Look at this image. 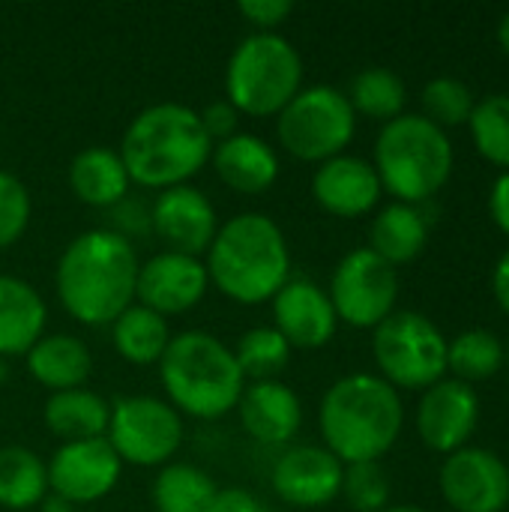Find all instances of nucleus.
Instances as JSON below:
<instances>
[{
    "mask_svg": "<svg viewBox=\"0 0 509 512\" xmlns=\"http://www.w3.org/2000/svg\"><path fill=\"white\" fill-rule=\"evenodd\" d=\"M138 267L141 261L126 237L111 228L84 231L57 261V300L66 315L84 327L114 324V318L135 303Z\"/></svg>",
    "mask_w": 509,
    "mask_h": 512,
    "instance_id": "1",
    "label": "nucleus"
},
{
    "mask_svg": "<svg viewBox=\"0 0 509 512\" xmlns=\"http://www.w3.org/2000/svg\"><path fill=\"white\" fill-rule=\"evenodd\" d=\"M405 426V405L381 375L354 372L330 384L318 408L324 447L342 462H381Z\"/></svg>",
    "mask_w": 509,
    "mask_h": 512,
    "instance_id": "2",
    "label": "nucleus"
},
{
    "mask_svg": "<svg viewBox=\"0 0 509 512\" xmlns=\"http://www.w3.org/2000/svg\"><path fill=\"white\" fill-rule=\"evenodd\" d=\"M117 153L132 183L165 192L171 186H186L210 162L213 141L195 108L159 102L135 114Z\"/></svg>",
    "mask_w": 509,
    "mask_h": 512,
    "instance_id": "3",
    "label": "nucleus"
},
{
    "mask_svg": "<svg viewBox=\"0 0 509 512\" xmlns=\"http://www.w3.org/2000/svg\"><path fill=\"white\" fill-rule=\"evenodd\" d=\"M207 276L228 300L267 303L291 279V249L282 228L264 213H237L219 225L207 249Z\"/></svg>",
    "mask_w": 509,
    "mask_h": 512,
    "instance_id": "4",
    "label": "nucleus"
},
{
    "mask_svg": "<svg viewBox=\"0 0 509 512\" xmlns=\"http://www.w3.org/2000/svg\"><path fill=\"white\" fill-rule=\"evenodd\" d=\"M159 381L168 405L195 420H219L237 411L246 390L234 351L207 330L171 336L159 360Z\"/></svg>",
    "mask_w": 509,
    "mask_h": 512,
    "instance_id": "5",
    "label": "nucleus"
},
{
    "mask_svg": "<svg viewBox=\"0 0 509 512\" xmlns=\"http://www.w3.org/2000/svg\"><path fill=\"white\" fill-rule=\"evenodd\" d=\"M453 141L423 114H399L384 123L375 141V171L381 189L402 204H426L453 174Z\"/></svg>",
    "mask_w": 509,
    "mask_h": 512,
    "instance_id": "6",
    "label": "nucleus"
},
{
    "mask_svg": "<svg viewBox=\"0 0 509 512\" xmlns=\"http://www.w3.org/2000/svg\"><path fill=\"white\" fill-rule=\"evenodd\" d=\"M303 90V57L282 33L246 36L225 69V96L246 117H276Z\"/></svg>",
    "mask_w": 509,
    "mask_h": 512,
    "instance_id": "7",
    "label": "nucleus"
},
{
    "mask_svg": "<svg viewBox=\"0 0 509 512\" xmlns=\"http://www.w3.org/2000/svg\"><path fill=\"white\" fill-rule=\"evenodd\" d=\"M357 132V114L339 87H303L279 114L276 138L300 162H327L342 156Z\"/></svg>",
    "mask_w": 509,
    "mask_h": 512,
    "instance_id": "8",
    "label": "nucleus"
},
{
    "mask_svg": "<svg viewBox=\"0 0 509 512\" xmlns=\"http://www.w3.org/2000/svg\"><path fill=\"white\" fill-rule=\"evenodd\" d=\"M372 354L396 390H429L447 378V336L420 312L399 309L375 327Z\"/></svg>",
    "mask_w": 509,
    "mask_h": 512,
    "instance_id": "9",
    "label": "nucleus"
},
{
    "mask_svg": "<svg viewBox=\"0 0 509 512\" xmlns=\"http://www.w3.org/2000/svg\"><path fill=\"white\" fill-rule=\"evenodd\" d=\"M105 441L123 465L165 468L183 444V417L156 396H120L111 402Z\"/></svg>",
    "mask_w": 509,
    "mask_h": 512,
    "instance_id": "10",
    "label": "nucleus"
},
{
    "mask_svg": "<svg viewBox=\"0 0 509 512\" xmlns=\"http://www.w3.org/2000/svg\"><path fill=\"white\" fill-rule=\"evenodd\" d=\"M327 297L339 321L357 330H375L396 312L399 273L369 246H363L336 264Z\"/></svg>",
    "mask_w": 509,
    "mask_h": 512,
    "instance_id": "11",
    "label": "nucleus"
},
{
    "mask_svg": "<svg viewBox=\"0 0 509 512\" xmlns=\"http://www.w3.org/2000/svg\"><path fill=\"white\" fill-rule=\"evenodd\" d=\"M438 489L450 510L504 512L509 507V465L486 447H462L444 459Z\"/></svg>",
    "mask_w": 509,
    "mask_h": 512,
    "instance_id": "12",
    "label": "nucleus"
},
{
    "mask_svg": "<svg viewBox=\"0 0 509 512\" xmlns=\"http://www.w3.org/2000/svg\"><path fill=\"white\" fill-rule=\"evenodd\" d=\"M123 462L105 438L60 444L48 462V492L63 504H93L114 492Z\"/></svg>",
    "mask_w": 509,
    "mask_h": 512,
    "instance_id": "13",
    "label": "nucleus"
},
{
    "mask_svg": "<svg viewBox=\"0 0 509 512\" xmlns=\"http://www.w3.org/2000/svg\"><path fill=\"white\" fill-rule=\"evenodd\" d=\"M150 231L165 243V252L201 258L219 231V216L201 189L171 186L150 204Z\"/></svg>",
    "mask_w": 509,
    "mask_h": 512,
    "instance_id": "14",
    "label": "nucleus"
},
{
    "mask_svg": "<svg viewBox=\"0 0 509 512\" xmlns=\"http://www.w3.org/2000/svg\"><path fill=\"white\" fill-rule=\"evenodd\" d=\"M480 423V396L471 384L444 378L423 390L417 405V435L420 441L441 456H450L468 447Z\"/></svg>",
    "mask_w": 509,
    "mask_h": 512,
    "instance_id": "15",
    "label": "nucleus"
},
{
    "mask_svg": "<svg viewBox=\"0 0 509 512\" xmlns=\"http://www.w3.org/2000/svg\"><path fill=\"white\" fill-rule=\"evenodd\" d=\"M210 288V276L201 258L180 252H159L138 267L135 303L153 309L162 318L192 312Z\"/></svg>",
    "mask_w": 509,
    "mask_h": 512,
    "instance_id": "16",
    "label": "nucleus"
},
{
    "mask_svg": "<svg viewBox=\"0 0 509 512\" xmlns=\"http://www.w3.org/2000/svg\"><path fill=\"white\" fill-rule=\"evenodd\" d=\"M342 474L345 465L327 447L297 444L276 459L270 483L279 501L297 510H321L339 498Z\"/></svg>",
    "mask_w": 509,
    "mask_h": 512,
    "instance_id": "17",
    "label": "nucleus"
},
{
    "mask_svg": "<svg viewBox=\"0 0 509 512\" xmlns=\"http://www.w3.org/2000/svg\"><path fill=\"white\" fill-rule=\"evenodd\" d=\"M273 303V327L282 333V339L294 348L312 351L324 348L339 327L336 309L324 288H318L309 279H288Z\"/></svg>",
    "mask_w": 509,
    "mask_h": 512,
    "instance_id": "18",
    "label": "nucleus"
},
{
    "mask_svg": "<svg viewBox=\"0 0 509 512\" xmlns=\"http://www.w3.org/2000/svg\"><path fill=\"white\" fill-rule=\"evenodd\" d=\"M312 195L321 210L339 219H357L378 207L384 189L378 171L363 156H333L321 162L312 174Z\"/></svg>",
    "mask_w": 509,
    "mask_h": 512,
    "instance_id": "19",
    "label": "nucleus"
},
{
    "mask_svg": "<svg viewBox=\"0 0 509 512\" xmlns=\"http://www.w3.org/2000/svg\"><path fill=\"white\" fill-rule=\"evenodd\" d=\"M240 423L258 444L285 447L297 438L303 426V402L282 381H255L246 384L243 399L237 405Z\"/></svg>",
    "mask_w": 509,
    "mask_h": 512,
    "instance_id": "20",
    "label": "nucleus"
},
{
    "mask_svg": "<svg viewBox=\"0 0 509 512\" xmlns=\"http://www.w3.org/2000/svg\"><path fill=\"white\" fill-rule=\"evenodd\" d=\"M210 162L216 177L240 195H261L279 177V156L276 150L252 132H237L219 144H213Z\"/></svg>",
    "mask_w": 509,
    "mask_h": 512,
    "instance_id": "21",
    "label": "nucleus"
},
{
    "mask_svg": "<svg viewBox=\"0 0 509 512\" xmlns=\"http://www.w3.org/2000/svg\"><path fill=\"white\" fill-rule=\"evenodd\" d=\"M48 309L39 291L18 279L0 273V360L24 357L45 336Z\"/></svg>",
    "mask_w": 509,
    "mask_h": 512,
    "instance_id": "22",
    "label": "nucleus"
},
{
    "mask_svg": "<svg viewBox=\"0 0 509 512\" xmlns=\"http://www.w3.org/2000/svg\"><path fill=\"white\" fill-rule=\"evenodd\" d=\"M24 357H27V372L48 393L78 390L93 372V357L87 345L69 333L42 336Z\"/></svg>",
    "mask_w": 509,
    "mask_h": 512,
    "instance_id": "23",
    "label": "nucleus"
},
{
    "mask_svg": "<svg viewBox=\"0 0 509 512\" xmlns=\"http://www.w3.org/2000/svg\"><path fill=\"white\" fill-rule=\"evenodd\" d=\"M129 171L117 150L87 147L69 162V189L78 201L96 210H111L123 198H129Z\"/></svg>",
    "mask_w": 509,
    "mask_h": 512,
    "instance_id": "24",
    "label": "nucleus"
},
{
    "mask_svg": "<svg viewBox=\"0 0 509 512\" xmlns=\"http://www.w3.org/2000/svg\"><path fill=\"white\" fill-rule=\"evenodd\" d=\"M429 243V219L420 207L393 201L378 210L369 228V249L390 267L411 264Z\"/></svg>",
    "mask_w": 509,
    "mask_h": 512,
    "instance_id": "25",
    "label": "nucleus"
},
{
    "mask_svg": "<svg viewBox=\"0 0 509 512\" xmlns=\"http://www.w3.org/2000/svg\"><path fill=\"white\" fill-rule=\"evenodd\" d=\"M42 420H45V429L63 444L105 438L108 420H111V402L87 387L51 393L42 408Z\"/></svg>",
    "mask_w": 509,
    "mask_h": 512,
    "instance_id": "26",
    "label": "nucleus"
},
{
    "mask_svg": "<svg viewBox=\"0 0 509 512\" xmlns=\"http://www.w3.org/2000/svg\"><path fill=\"white\" fill-rule=\"evenodd\" d=\"M171 336L174 333L168 327V318L156 315L141 303H132L111 324V345L132 366H159Z\"/></svg>",
    "mask_w": 509,
    "mask_h": 512,
    "instance_id": "27",
    "label": "nucleus"
},
{
    "mask_svg": "<svg viewBox=\"0 0 509 512\" xmlns=\"http://www.w3.org/2000/svg\"><path fill=\"white\" fill-rule=\"evenodd\" d=\"M48 498V465L27 447H0V507L30 510Z\"/></svg>",
    "mask_w": 509,
    "mask_h": 512,
    "instance_id": "28",
    "label": "nucleus"
},
{
    "mask_svg": "<svg viewBox=\"0 0 509 512\" xmlns=\"http://www.w3.org/2000/svg\"><path fill=\"white\" fill-rule=\"evenodd\" d=\"M216 495L213 477L186 462H168L153 483L156 512H213Z\"/></svg>",
    "mask_w": 509,
    "mask_h": 512,
    "instance_id": "29",
    "label": "nucleus"
},
{
    "mask_svg": "<svg viewBox=\"0 0 509 512\" xmlns=\"http://www.w3.org/2000/svg\"><path fill=\"white\" fill-rule=\"evenodd\" d=\"M504 369V342L486 330L471 327L462 330L453 342H447V372H453L462 384H480L495 378Z\"/></svg>",
    "mask_w": 509,
    "mask_h": 512,
    "instance_id": "30",
    "label": "nucleus"
},
{
    "mask_svg": "<svg viewBox=\"0 0 509 512\" xmlns=\"http://www.w3.org/2000/svg\"><path fill=\"white\" fill-rule=\"evenodd\" d=\"M345 96H348L354 114H363V117L381 120V123H390L399 114H405V102H408L405 81L399 78V72H393L387 66H369V69L357 72L351 81V90Z\"/></svg>",
    "mask_w": 509,
    "mask_h": 512,
    "instance_id": "31",
    "label": "nucleus"
},
{
    "mask_svg": "<svg viewBox=\"0 0 509 512\" xmlns=\"http://www.w3.org/2000/svg\"><path fill=\"white\" fill-rule=\"evenodd\" d=\"M468 126L477 153L486 162L509 171V93H492L477 99Z\"/></svg>",
    "mask_w": 509,
    "mask_h": 512,
    "instance_id": "32",
    "label": "nucleus"
},
{
    "mask_svg": "<svg viewBox=\"0 0 509 512\" xmlns=\"http://www.w3.org/2000/svg\"><path fill=\"white\" fill-rule=\"evenodd\" d=\"M234 360L246 378L273 381L291 360V345L282 339L276 327H252L240 336L234 348Z\"/></svg>",
    "mask_w": 509,
    "mask_h": 512,
    "instance_id": "33",
    "label": "nucleus"
},
{
    "mask_svg": "<svg viewBox=\"0 0 509 512\" xmlns=\"http://www.w3.org/2000/svg\"><path fill=\"white\" fill-rule=\"evenodd\" d=\"M423 117H429L435 126H441L444 132L453 126H462L471 120V111L477 105L474 90L453 75H438L423 87Z\"/></svg>",
    "mask_w": 509,
    "mask_h": 512,
    "instance_id": "34",
    "label": "nucleus"
},
{
    "mask_svg": "<svg viewBox=\"0 0 509 512\" xmlns=\"http://www.w3.org/2000/svg\"><path fill=\"white\" fill-rule=\"evenodd\" d=\"M354 512H384L390 507V474L381 462H357L345 465L342 492H339Z\"/></svg>",
    "mask_w": 509,
    "mask_h": 512,
    "instance_id": "35",
    "label": "nucleus"
},
{
    "mask_svg": "<svg viewBox=\"0 0 509 512\" xmlns=\"http://www.w3.org/2000/svg\"><path fill=\"white\" fill-rule=\"evenodd\" d=\"M30 225V192L27 186L9 174L0 171V249L15 246Z\"/></svg>",
    "mask_w": 509,
    "mask_h": 512,
    "instance_id": "36",
    "label": "nucleus"
},
{
    "mask_svg": "<svg viewBox=\"0 0 509 512\" xmlns=\"http://www.w3.org/2000/svg\"><path fill=\"white\" fill-rule=\"evenodd\" d=\"M237 12L255 27V33H276V27L294 12L291 0H243Z\"/></svg>",
    "mask_w": 509,
    "mask_h": 512,
    "instance_id": "37",
    "label": "nucleus"
},
{
    "mask_svg": "<svg viewBox=\"0 0 509 512\" xmlns=\"http://www.w3.org/2000/svg\"><path fill=\"white\" fill-rule=\"evenodd\" d=\"M111 231L126 237L132 243V237L150 234V207H144L135 198H123L120 204L111 207Z\"/></svg>",
    "mask_w": 509,
    "mask_h": 512,
    "instance_id": "38",
    "label": "nucleus"
},
{
    "mask_svg": "<svg viewBox=\"0 0 509 512\" xmlns=\"http://www.w3.org/2000/svg\"><path fill=\"white\" fill-rule=\"evenodd\" d=\"M201 114V126H204V132H207V138L213 141V144H219V141H225V138H231V135H237L240 129H237V123H240V111L228 102V99H219V102H210L204 111H198Z\"/></svg>",
    "mask_w": 509,
    "mask_h": 512,
    "instance_id": "39",
    "label": "nucleus"
},
{
    "mask_svg": "<svg viewBox=\"0 0 509 512\" xmlns=\"http://www.w3.org/2000/svg\"><path fill=\"white\" fill-rule=\"evenodd\" d=\"M489 213L495 219V225L509 237V171H504L489 192Z\"/></svg>",
    "mask_w": 509,
    "mask_h": 512,
    "instance_id": "40",
    "label": "nucleus"
},
{
    "mask_svg": "<svg viewBox=\"0 0 509 512\" xmlns=\"http://www.w3.org/2000/svg\"><path fill=\"white\" fill-rule=\"evenodd\" d=\"M213 512H264L258 498L246 489H219Z\"/></svg>",
    "mask_w": 509,
    "mask_h": 512,
    "instance_id": "41",
    "label": "nucleus"
},
{
    "mask_svg": "<svg viewBox=\"0 0 509 512\" xmlns=\"http://www.w3.org/2000/svg\"><path fill=\"white\" fill-rule=\"evenodd\" d=\"M492 294H495L498 306L504 309V315H509V249L498 258V264L492 270Z\"/></svg>",
    "mask_w": 509,
    "mask_h": 512,
    "instance_id": "42",
    "label": "nucleus"
},
{
    "mask_svg": "<svg viewBox=\"0 0 509 512\" xmlns=\"http://www.w3.org/2000/svg\"><path fill=\"white\" fill-rule=\"evenodd\" d=\"M498 42H501V48L507 51L509 57V9L501 15V21H498Z\"/></svg>",
    "mask_w": 509,
    "mask_h": 512,
    "instance_id": "43",
    "label": "nucleus"
},
{
    "mask_svg": "<svg viewBox=\"0 0 509 512\" xmlns=\"http://www.w3.org/2000/svg\"><path fill=\"white\" fill-rule=\"evenodd\" d=\"M384 512H429V510H420V507H387Z\"/></svg>",
    "mask_w": 509,
    "mask_h": 512,
    "instance_id": "44",
    "label": "nucleus"
},
{
    "mask_svg": "<svg viewBox=\"0 0 509 512\" xmlns=\"http://www.w3.org/2000/svg\"><path fill=\"white\" fill-rule=\"evenodd\" d=\"M504 366H507V369H509V342H507V345H504Z\"/></svg>",
    "mask_w": 509,
    "mask_h": 512,
    "instance_id": "45",
    "label": "nucleus"
}]
</instances>
